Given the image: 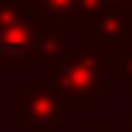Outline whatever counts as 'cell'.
I'll list each match as a JSON object with an SVG mask.
<instances>
[{"instance_id": "cell-1", "label": "cell", "mask_w": 132, "mask_h": 132, "mask_svg": "<svg viewBox=\"0 0 132 132\" xmlns=\"http://www.w3.org/2000/svg\"><path fill=\"white\" fill-rule=\"evenodd\" d=\"M40 74L52 89H59L68 98L71 111H95L98 101L111 95V83H114L104 46L89 37L74 40L65 55Z\"/></svg>"}, {"instance_id": "cell-3", "label": "cell", "mask_w": 132, "mask_h": 132, "mask_svg": "<svg viewBox=\"0 0 132 132\" xmlns=\"http://www.w3.org/2000/svg\"><path fill=\"white\" fill-rule=\"evenodd\" d=\"M40 22L22 0H0V68H37Z\"/></svg>"}, {"instance_id": "cell-9", "label": "cell", "mask_w": 132, "mask_h": 132, "mask_svg": "<svg viewBox=\"0 0 132 132\" xmlns=\"http://www.w3.org/2000/svg\"><path fill=\"white\" fill-rule=\"evenodd\" d=\"M126 132H132V111L126 114Z\"/></svg>"}, {"instance_id": "cell-8", "label": "cell", "mask_w": 132, "mask_h": 132, "mask_svg": "<svg viewBox=\"0 0 132 132\" xmlns=\"http://www.w3.org/2000/svg\"><path fill=\"white\" fill-rule=\"evenodd\" d=\"M108 3H117V6H126V9H132V0H108Z\"/></svg>"}, {"instance_id": "cell-6", "label": "cell", "mask_w": 132, "mask_h": 132, "mask_svg": "<svg viewBox=\"0 0 132 132\" xmlns=\"http://www.w3.org/2000/svg\"><path fill=\"white\" fill-rule=\"evenodd\" d=\"M108 62H111L114 83H123V92L132 95V43L111 49V52H108Z\"/></svg>"}, {"instance_id": "cell-4", "label": "cell", "mask_w": 132, "mask_h": 132, "mask_svg": "<svg viewBox=\"0 0 132 132\" xmlns=\"http://www.w3.org/2000/svg\"><path fill=\"white\" fill-rule=\"evenodd\" d=\"M34 19L40 25H59V28H71L80 22V9L83 0H31L28 3Z\"/></svg>"}, {"instance_id": "cell-10", "label": "cell", "mask_w": 132, "mask_h": 132, "mask_svg": "<svg viewBox=\"0 0 132 132\" xmlns=\"http://www.w3.org/2000/svg\"><path fill=\"white\" fill-rule=\"evenodd\" d=\"M22 3H31V0H22Z\"/></svg>"}, {"instance_id": "cell-7", "label": "cell", "mask_w": 132, "mask_h": 132, "mask_svg": "<svg viewBox=\"0 0 132 132\" xmlns=\"http://www.w3.org/2000/svg\"><path fill=\"white\" fill-rule=\"evenodd\" d=\"M68 132H111V126H95V129H83V126H68Z\"/></svg>"}, {"instance_id": "cell-5", "label": "cell", "mask_w": 132, "mask_h": 132, "mask_svg": "<svg viewBox=\"0 0 132 132\" xmlns=\"http://www.w3.org/2000/svg\"><path fill=\"white\" fill-rule=\"evenodd\" d=\"M71 34L68 28H59V25H40V34H37V68L46 71L52 68L68 49H71Z\"/></svg>"}, {"instance_id": "cell-2", "label": "cell", "mask_w": 132, "mask_h": 132, "mask_svg": "<svg viewBox=\"0 0 132 132\" xmlns=\"http://www.w3.org/2000/svg\"><path fill=\"white\" fill-rule=\"evenodd\" d=\"M71 104L52 89L46 80L40 83H15L12 89V120L25 132H59L68 126Z\"/></svg>"}]
</instances>
